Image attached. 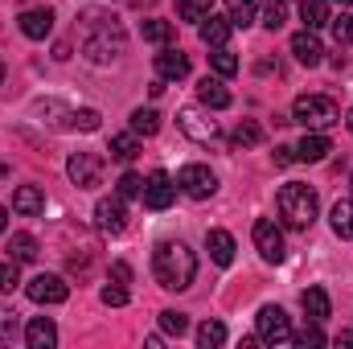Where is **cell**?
<instances>
[{
    "label": "cell",
    "mask_w": 353,
    "mask_h": 349,
    "mask_svg": "<svg viewBox=\"0 0 353 349\" xmlns=\"http://www.w3.org/2000/svg\"><path fill=\"white\" fill-rule=\"evenodd\" d=\"M79 50H83L87 62L107 66V62H115L128 50V33H123V25L107 8H87L79 17Z\"/></svg>",
    "instance_id": "cell-1"
},
{
    "label": "cell",
    "mask_w": 353,
    "mask_h": 349,
    "mask_svg": "<svg viewBox=\"0 0 353 349\" xmlns=\"http://www.w3.org/2000/svg\"><path fill=\"white\" fill-rule=\"evenodd\" d=\"M152 275H157V283L165 292H185L193 283V275H197V255L181 239H165L152 251Z\"/></svg>",
    "instance_id": "cell-2"
},
{
    "label": "cell",
    "mask_w": 353,
    "mask_h": 349,
    "mask_svg": "<svg viewBox=\"0 0 353 349\" xmlns=\"http://www.w3.org/2000/svg\"><path fill=\"white\" fill-rule=\"evenodd\" d=\"M275 210H279V222H283V226L308 230V226L316 222L321 201H316V189H308L304 181H288V185L279 189V197H275Z\"/></svg>",
    "instance_id": "cell-3"
},
{
    "label": "cell",
    "mask_w": 353,
    "mask_h": 349,
    "mask_svg": "<svg viewBox=\"0 0 353 349\" xmlns=\"http://www.w3.org/2000/svg\"><path fill=\"white\" fill-rule=\"evenodd\" d=\"M292 123H304L308 132H325V128L341 123V107L329 94H300L292 103Z\"/></svg>",
    "instance_id": "cell-4"
},
{
    "label": "cell",
    "mask_w": 353,
    "mask_h": 349,
    "mask_svg": "<svg viewBox=\"0 0 353 349\" xmlns=\"http://www.w3.org/2000/svg\"><path fill=\"white\" fill-rule=\"evenodd\" d=\"M255 337L263 346H292V321L279 304H263L255 317Z\"/></svg>",
    "instance_id": "cell-5"
},
{
    "label": "cell",
    "mask_w": 353,
    "mask_h": 349,
    "mask_svg": "<svg viewBox=\"0 0 353 349\" xmlns=\"http://www.w3.org/2000/svg\"><path fill=\"white\" fill-rule=\"evenodd\" d=\"M176 123H181V132H185L189 140H197V144H218V140H222L218 119H210L201 107H181V111H176Z\"/></svg>",
    "instance_id": "cell-6"
},
{
    "label": "cell",
    "mask_w": 353,
    "mask_h": 349,
    "mask_svg": "<svg viewBox=\"0 0 353 349\" xmlns=\"http://www.w3.org/2000/svg\"><path fill=\"white\" fill-rule=\"evenodd\" d=\"M176 189H181L185 197H193V201H205V197H214L218 177L210 173L205 165H185V169L176 173Z\"/></svg>",
    "instance_id": "cell-7"
},
{
    "label": "cell",
    "mask_w": 353,
    "mask_h": 349,
    "mask_svg": "<svg viewBox=\"0 0 353 349\" xmlns=\"http://www.w3.org/2000/svg\"><path fill=\"white\" fill-rule=\"evenodd\" d=\"M25 292H29V300H33V304H62V300L70 296V283H66L62 275L41 271V275H33V279L25 283Z\"/></svg>",
    "instance_id": "cell-8"
},
{
    "label": "cell",
    "mask_w": 353,
    "mask_h": 349,
    "mask_svg": "<svg viewBox=\"0 0 353 349\" xmlns=\"http://www.w3.org/2000/svg\"><path fill=\"white\" fill-rule=\"evenodd\" d=\"M251 239H255V251L263 255L267 263H279L283 259V230L275 226V218H259L255 226H251Z\"/></svg>",
    "instance_id": "cell-9"
},
{
    "label": "cell",
    "mask_w": 353,
    "mask_h": 349,
    "mask_svg": "<svg viewBox=\"0 0 353 349\" xmlns=\"http://www.w3.org/2000/svg\"><path fill=\"white\" fill-rule=\"evenodd\" d=\"M66 173H70V181L79 189H99L103 185V157L99 152H74L70 165H66Z\"/></svg>",
    "instance_id": "cell-10"
},
{
    "label": "cell",
    "mask_w": 353,
    "mask_h": 349,
    "mask_svg": "<svg viewBox=\"0 0 353 349\" xmlns=\"http://www.w3.org/2000/svg\"><path fill=\"white\" fill-rule=\"evenodd\" d=\"M94 226H99L103 235H123V230H128V206H123L119 193H115V197H103V201L94 206Z\"/></svg>",
    "instance_id": "cell-11"
},
{
    "label": "cell",
    "mask_w": 353,
    "mask_h": 349,
    "mask_svg": "<svg viewBox=\"0 0 353 349\" xmlns=\"http://www.w3.org/2000/svg\"><path fill=\"white\" fill-rule=\"evenodd\" d=\"M140 197H144V206H148V210H169V206L176 201V181L169 173H161V169H157V173L144 181V193H140Z\"/></svg>",
    "instance_id": "cell-12"
},
{
    "label": "cell",
    "mask_w": 353,
    "mask_h": 349,
    "mask_svg": "<svg viewBox=\"0 0 353 349\" xmlns=\"http://www.w3.org/2000/svg\"><path fill=\"white\" fill-rule=\"evenodd\" d=\"M17 25H21V33H25L29 41H41V37H50V33H54V8H50V4L25 8V12L17 17Z\"/></svg>",
    "instance_id": "cell-13"
},
{
    "label": "cell",
    "mask_w": 353,
    "mask_h": 349,
    "mask_svg": "<svg viewBox=\"0 0 353 349\" xmlns=\"http://www.w3.org/2000/svg\"><path fill=\"white\" fill-rule=\"evenodd\" d=\"M292 54H296L300 66H321V62H325V46H321L316 29H300V33L292 37Z\"/></svg>",
    "instance_id": "cell-14"
},
{
    "label": "cell",
    "mask_w": 353,
    "mask_h": 349,
    "mask_svg": "<svg viewBox=\"0 0 353 349\" xmlns=\"http://www.w3.org/2000/svg\"><path fill=\"white\" fill-rule=\"evenodd\" d=\"M157 79H165V83H181V79H189V54H181V50H161L157 54Z\"/></svg>",
    "instance_id": "cell-15"
},
{
    "label": "cell",
    "mask_w": 353,
    "mask_h": 349,
    "mask_svg": "<svg viewBox=\"0 0 353 349\" xmlns=\"http://www.w3.org/2000/svg\"><path fill=\"white\" fill-rule=\"evenodd\" d=\"M230 29H234V25H230V17H214V12H210V17H205L201 25H197L201 41H205L210 50H222V46L230 41Z\"/></svg>",
    "instance_id": "cell-16"
},
{
    "label": "cell",
    "mask_w": 353,
    "mask_h": 349,
    "mask_svg": "<svg viewBox=\"0 0 353 349\" xmlns=\"http://www.w3.org/2000/svg\"><path fill=\"white\" fill-rule=\"evenodd\" d=\"M329 152H333V144H329L325 132H308V136L296 144V161H304V165H316V161H325Z\"/></svg>",
    "instance_id": "cell-17"
},
{
    "label": "cell",
    "mask_w": 353,
    "mask_h": 349,
    "mask_svg": "<svg viewBox=\"0 0 353 349\" xmlns=\"http://www.w3.org/2000/svg\"><path fill=\"white\" fill-rule=\"evenodd\" d=\"M300 308H304L308 321H316V325H325V321L333 317V304H329V292H325V288H304Z\"/></svg>",
    "instance_id": "cell-18"
},
{
    "label": "cell",
    "mask_w": 353,
    "mask_h": 349,
    "mask_svg": "<svg viewBox=\"0 0 353 349\" xmlns=\"http://www.w3.org/2000/svg\"><path fill=\"white\" fill-rule=\"evenodd\" d=\"M25 341H29V349H54L58 346V325L50 317H33L25 329Z\"/></svg>",
    "instance_id": "cell-19"
},
{
    "label": "cell",
    "mask_w": 353,
    "mask_h": 349,
    "mask_svg": "<svg viewBox=\"0 0 353 349\" xmlns=\"http://www.w3.org/2000/svg\"><path fill=\"white\" fill-rule=\"evenodd\" d=\"M197 103L205 111H226L230 107V90L222 87V79H201L197 83Z\"/></svg>",
    "instance_id": "cell-20"
},
{
    "label": "cell",
    "mask_w": 353,
    "mask_h": 349,
    "mask_svg": "<svg viewBox=\"0 0 353 349\" xmlns=\"http://www.w3.org/2000/svg\"><path fill=\"white\" fill-rule=\"evenodd\" d=\"M205 251H210V259L218 263V267H230V263H234V235H226V230H205Z\"/></svg>",
    "instance_id": "cell-21"
},
{
    "label": "cell",
    "mask_w": 353,
    "mask_h": 349,
    "mask_svg": "<svg viewBox=\"0 0 353 349\" xmlns=\"http://www.w3.org/2000/svg\"><path fill=\"white\" fill-rule=\"evenodd\" d=\"M259 12H263V0H226V17H230V25H234V29L255 25V21H259Z\"/></svg>",
    "instance_id": "cell-22"
},
{
    "label": "cell",
    "mask_w": 353,
    "mask_h": 349,
    "mask_svg": "<svg viewBox=\"0 0 353 349\" xmlns=\"http://www.w3.org/2000/svg\"><path fill=\"white\" fill-rule=\"evenodd\" d=\"M12 210H17V214H25V218H33V214H41V210H46V193H41L37 185H21V189L12 193Z\"/></svg>",
    "instance_id": "cell-23"
},
{
    "label": "cell",
    "mask_w": 353,
    "mask_h": 349,
    "mask_svg": "<svg viewBox=\"0 0 353 349\" xmlns=\"http://www.w3.org/2000/svg\"><path fill=\"white\" fill-rule=\"evenodd\" d=\"M107 152H111V161H136L140 157V136L136 132H119V136H111V144H107Z\"/></svg>",
    "instance_id": "cell-24"
},
{
    "label": "cell",
    "mask_w": 353,
    "mask_h": 349,
    "mask_svg": "<svg viewBox=\"0 0 353 349\" xmlns=\"http://www.w3.org/2000/svg\"><path fill=\"white\" fill-rule=\"evenodd\" d=\"M329 222H333V235H337V239H350L353 243V197L350 201H337V206L329 210Z\"/></svg>",
    "instance_id": "cell-25"
},
{
    "label": "cell",
    "mask_w": 353,
    "mask_h": 349,
    "mask_svg": "<svg viewBox=\"0 0 353 349\" xmlns=\"http://www.w3.org/2000/svg\"><path fill=\"white\" fill-rule=\"evenodd\" d=\"M8 259L33 263V259H37V239H33V235H25V230H17V235L8 239Z\"/></svg>",
    "instance_id": "cell-26"
},
{
    "label": "cell",
    "mask_w": 353,
    "mask_h": 349,
    "mask_svg": "<svg viewBox=\"0 0 353 349\" xmlns=\"http://www.w3.org/2000/svg\"><path fill=\"white\" fill-rule=\"evenodd\" d=\"M132 132L136 136H157L161 132V111L157 107H136L132 111Z\"/></svg>",
    "instance_id": "cell-27"
},
{
    "label": "cell",
    "mask_w": 353,
    "mask_h": 349,
    "mask_svg": "<svg viewBox=\"0 0 353 349\" xmlns=\"http://www.w3.org/2000/svg\"><path fill=\"white\" fill-rule=\"evenodd\" d=\"M300 21H304V29L329 25V0H300Z\"/></svg>",
    "instance_id": "cell-28"
},
{
    "label": "cell",
    "mask_w": 353,
    "mask_h": 349,
    "mask_svg": "<svg viewBox=\"0 0 353 349\" xmlns=\"http://www.w3.org/2000/svg\"><path fill=\"white\" fill-rule=\"evenodd\" d=\"M210 12H214V0H176V17L189 25H201Z\"/></svg>",
    "instance_id": "cell-29"
},
{
    "label": "cell",
    "mask_w": 353,
    "mask_h": 349,
    "mask_svg": "<svg viewBox=\"0 0 353 349\" xmlns=\"http://www.w3.org/2000/svg\"><path fill=\"white\" fill-rule=\"evenodd\" d=\"M140 33H144V41H152V46H169V41H173V25H169V21H157V17L140 21Z\"/></svg>",
    "instance_id": "cell-30"
},
{
    "label": "cell",
    "mask_w": 353,
    "mask_h": 349,
    "mask_svg": "<svg viewBox=\"0 0 353 349\" xmlns=\"http://www.w3.org/2000/svg\"><path fill=\"white\" fill-rule=\"evenodd\" d=\"M230 144H234V148H255V144H263V128H259L255 119H243V123L234 128Z\"/></svg>",
    "instance_id": "cell-31"
},
{
    "label": "cell",
    "mask_w": 353,
    "mask_h": 349,
    "mask_svg": "<svg viewBox=\"0 0 353 349\" xmlns=\"http://www.w3.org/2000/svg\"><path fill=\"white\" fill-rule=\"evenodd\" d=\"M197 346H201V349L226 346V325H222V321H205V325L197 329Z\"/></svg>",
    "instance_id": "cell-32"
},
{
    "label": "cell",
    "mask_w": 353,
    "mask_h": 349,
    "mask_svg": "<svg viewBox=\"0 0 353 349\" xmlns=\"http://www.w3.org/2000/svg\"><path fill=\"white\" fill-rule=\"evenodd\" d=\"M210 66H214V70H218V74H222V79H230V74H239V58H234V54H230V50H226V46H222V50H214V54H210Z\"/></svg>",
    "instance_id": "cell-33"
},
{
    "label": "cell",
    "mask_w": 353,
    "mask_h": 349,
    "mask_svg": "<svg viewBox=\"0 0 353 349\" xmlns=\"http://www.w3.org/2000/svg\"><path fill=\"white\" fill-rule=\"evenodd\" d=\"M329 25H333V41H337V46H353V12L329 17Z\"/></svg>",
    "instance_id": "cell-34"
},
{
    "label": "cell",
    "mask_w": 353,
    "mask_h": 349,
    "mask_svg": "<svg viewBox=\"0 0 353 349\" xmlns=\"http://www.w3.org/2000/svg\"><path fill=\"white\" fill-rule=\"evenodd\" d=\"M325 341H329V337L321 333V325H316V321H312L308 329H300V333H292V346H300V349H316V346H325Z\"/></svg>",
    "instance_id": "cell-35"
},
{
    "label": "cell",
    "mask_w": 353,
    "mask_h": 349,
    "mask_svg": "<svg viewBox=\"0 0 353 349\" xmlns=\"http://www.w3.org/2000/svg\"><path fill=\"white\" fill-rule=\"evenodd\" d=\"M161 329L173 333V337H181V333H189V317H185V312H173V308H165V312H161Z\"/></svg>",
    "instance_id": "cell-36"
},
{
    "label": "cell",
    "mask_w": 353,
    "mask_h": 349,
    "mask_svg": "<svg viewBox=\"0 0 353 349\" xmlns=\"http://www.w3.org/2000/svg\"><path fill=\"white\" fill-rule=\"evenodd\" d=\"M283 21H288V0H271V4L263 8V25L271 29V33H275Z\"/></svg>",
    "instance_id": "cell-37"
},
{
    "label": "cell",
    "mask_w": 353,
    "mask_h": 349,
    "mask_svg": "<svg viewBox=\"0 0 353 349\" xmlns=\"http://www.w3.org/2000/svg\"><path fill=\"white\" fill-rule=\"evenodd\" d=\"M99 300H103L107 308H123V304H128L132 296H128V288H123V283H107V288L99 292Z\"/></svg>",
    "instance_id": "cell-38"
},
{
    "label": "cell",
    "mask_w": 353,
    "mask_h": 349,
    "mask_svg": "<svg viewBox=\"0 0 353 349\" xmlns=\"http://www.w3.org/2000/svg\"><path fill=\"white\" fill-rule=\"evenodd\" d=\"M115 193H119V197H140V193H144V177L123 173L119 181H115Z\"/></svg>",
    "instance_id": "cell-39"
},
{
    "label": "cell",
    "mask_w": 353,
    "mask_h": 349,
    "mask_svg": "<svg viewBox=\"0 0 353 349\" xmlns=\"http://www.w3.org/2000/svg\"><path fill=\"white\" fill-rule=\"evenodd\" d=\"M17 267H21L17 259H0V292H12L21 283V271Z\"/></svg>",
    "instance_id": "cell-40"
},
{
    "label": "cell",
    "mask_w": 353,
    "mask_h": 349,
    "mask_svg": "<svg viewBox=\"0 0 353 349\" xmlns=\"http://www.w3.org/2000/svg\"><path fill=\"white\" fill-rule=\"evenodd\" d=\"M17 329H21L17 312H12L8 304H0V341H12V337H17Z\"/></svg>",
    "instance_id": "cell-41"
},
{
    "label": "cell",
    "mask_w": 353,
    "mask_h": 349,
    "mask_svg": "<svg viewBox=\"0 0 353 349\" xmlns=\"http://www.w3.org/2000/svg\"><path fill=\"white\" fill-rule=\"evenodd\" d=\"M99 119H103V115H99L94 107H83V111H74V128H79V132H99Z\"/></svg>",
    "instance_id": "cell-42"
},
{
    "label": "cell",
    "mask_w": 353,
    "mask_h": 349,
    "mask_svg": "<svg viewBox=\"0 0 353 349\" xmlns=\"http://www.w3.org/2000/svg\"><path fill=\"white\" fill-rule=\"evenodd\" d=\"M292 161H296V148L292 144H279L275 148V165H292Z\"/></svg>",
    "instance_id": "cell-43"
},
{
    "label": "cell",
    "mask_w": 353,
    "mask_h": 349,
    "mask_svg": "<svg viewBox=\"0 0 353 349\" xmlns=\"http://www.w3.org/2000/svg\"><path fill=\"white\" fill-rule=\"evenodd\" d=\"M111 275H115V283H128L132 279V267L128 263H111Z\"/></svg>",
    "instance_id": "cell-44"
},
{
    "label": "cell",
    "mask_w": 353,
    "mask_h": 349,
    "mask_svg": "<svg viewBox=\"0 0 353 349\" xmlns=\"http://www.w3.org/2000/svg\"><path fill=\"white\" fill-rule=\"evenodd\" d=\"M4 235H8V210L0 206V239H4Z\"/></svg>",
    "instance_id": "cell-45"
},
{
    "label": "cell",
    "mask_w": 353,
    "mask_h": 349,
    "mask_svg": "<svg viewBox=\"0 0 353 349\" xmlns=\"http://www.w3.org/2000/svg\"><path fill=\"white\" fill-rule=\"evenodd\" d=\"M337 346H353V333H337Z\"/></svg>",
    "instance_id": "cell-46"
},
{
    "label": "cell",
    "mask_w": 353,
    "mask_h": 349,
    "mask_svg": "<svg viewBox=\"0 0 353 349\" xmlns=\"http://www.w3.org/2000/svg\"><path fill=\"white\" fill-rule=\"evenodd\" d=\"M0 83H4V62H0Z\"/></svg>",
    "instance_id": "cell-47"
},
{
    "label": "cell",
    "mask_w": 353,
    "mask_h": 349,
    "mask_svg": "<svg viewBox=\"0 0 353 349\" xmlns=\"http://www.w3.org/2000/svg\"><path fill=\"white\" fill-rule=\"evenodd\" d=\"M350 132H353V111H350Z\"/></svg>",
    "instance_id": "cell-48"
},
{
    "label": "cell",
    "mask_w": 353,
    "mask_h": 349,
    "mask_svg": "<svg viewBox=\"0 0 353 349\" xmlns=\"http://www.w3.org/2000/svg\"><path fill=\"white\" fill-rule=\"evenodd\" d=\"M337 4H353V0H337Z\"/></svg>",
    "instance_id": "cell-49"
}]
</instances>
